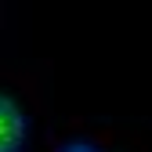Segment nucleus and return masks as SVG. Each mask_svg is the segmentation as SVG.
I'll return each instance as SVG.
<instances>
[{
  "mask_svg": "<svg viewBox=\"0 0 152 152\" xmlns=\"http://www.w3.org/2000/svg\"><path fill=\"white\" fill-rule=\"evenodd\" d=\"M26 134H29V127H26L22 105L0 91V152H18L26 145Z\"/></svg>",
  "mask_w": 152,
  "mask_h": 152,
  "instance_id": "1",
  "label": "nucleus"
},
{
  "mask_svg": "<svg viewBox=\"0 0 152 152\" xmlns=\"http://www.w3.org/2000/svg\"><path fill=\"white\" fill-rule=\"evenodd\" d=\"M62 152H98V148H94V145H87V141H69Z\"/></svg>",
  "mask_w": 152,
  "mask_h": 152,
  "instance_id": "2",
  "label": "nucleus"
}]
</instances>
